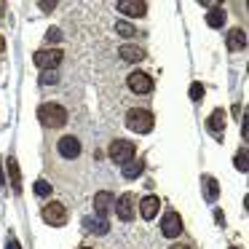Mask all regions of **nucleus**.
<instances>
[{
	"instance_id": "7ed1b4c3",
	"label": "nucleus",
	"mask_w": 249,
	"mask_h": 249,
	"mask_svg": "<svg viewBox=\"0 0 249 249\" xmlns=\"http://www.w3.org/2000/svg\"><path fill=\"white\" fill-rule=\"evenodd\" d=\"M110 158H113L115 163H129V161H134V153H137V147H134V142H129V140H113L110 142Z\"/></svg>"
},
{
	"instance_id": "b1692460",
	"label": "nucleus",
	"mask_w": 249,
	"mask_h": 249,
	"mask_svg": "<svg viewBox=\"0 0 249 249\" xmlns=\"http://www.w3.org/2000/svg\"><path fill=\"white\" fill-rule=\"evenodd\" d=\"M190 99H193V102H201V99H204V86H201V83H193V86H190Z\"/></svg>"
},
{
	"instance_id": "cd10ccee",
	"label": "nucleus",
	"mask_w": 249,
	"mask_h": 249,
	"mask_svg": "<svg viewBox=\"0 0 249 249\" xmlns=\"http://www.w3.org/2000/svg\"><path fill=\"white\" fill-rule=\"evenodd\" d=\"M172 249H193V247H190V244H174Z\"/></svg>"
},
{
	"instance_id": "6ab92c4d",
	"label": "nucleus",
	"mask_w": 249,
	"mask_h": 249,
	"mask_svg": "<svg viewBox=\"0 0 249 249\" xmlns=\"http://www.w3.org/2000/svg\"><path fill=\"white\" fill-rule=\"evenodd\" d=\"M204 190H206V198L209 201H217V196H220V185H217L214 177H204Z\"/></svg>"
},
{
	"instance_id": "dca6fc26",
	"label": "nucleus",
	"mask_w": 249,
	"mask_h": 249,
	"mask_svg": "<svg viewBox=\"0 0 249 249\" xmlns=\"http://www.w3.org/2000/svg\"><path fill=\"white\" fill-rule=\"evenodd\" d=\"M8 174H11V182H14V193H22V174H19L17 158H8Z\"/></svg>"
},
{
	"instance_id": "ddd939ff",
	"label": "nucleus",
	"mask_w": 249,
	"mask_h": 249,
	"mask_svg": "<svg viewBox=\"0 0 249 249\" xmlns=\"http://www.w3.org/2000/svg\"><path fill=\"white\" fill-rule=\"evenodd\" d=\"M206 129H209L212 134H220V131L225 129V110L217 107L214 113L209 115V121H206Z\"/></svg>"
},
{
	"instance_id": "9d476101",
	"label": "nucleus",
	"mask_w": 249,
	"mask_h": 249,
	"mask_svg": "<svg viewBox=\"0 0 249 249\" xmlns=\"http://www.w3.org/2000/svg\"><path fill=\"white\" fill-rule=\"evenodd\" d=\"M113 206H115V196L110 193V190H99V193L94 196V212H97L99 220H105Z\"/></svg>"
},
{
	"instance_id": "c85d7f7f",
	"label": "nucleus",
	"mask_w": 249,
	"mask_h": 249,
	"mask_svg": "<svg viewBox=\"0 0 249 249\" xmlns=\"http://www.w3.org/2000/svg\"><path fill=\"white\" fill-rule=\"evenodd\" d=\"M6 182V177H3V166H0V185Z\"/></svg>"
},
{
	"instance_id": "39448f33",
	"label": "nucleus",
	"mask_w": 249,
	"mask_h": 249,
	"mask_svg": "<svg viewBox=\"0 0 249 249\" xmlns=\"http://www.w3.org/2000/svg\"><path fill=\"white\" fill-rule=\"evenodd\" d=\"M62 59H65V51L62 49H43L35 54V65L40 70H54V67L62 65Z\"/></svg>"
},
{
	"instance_id": "412c9836",
	"label": "nucleus",
	"mask_w": 249,
	"mask_h": 249,
	"mask_svg": "<svg viewBox=\"0 0 249 249\" xmlns=\"http://www.w3.org/2000/svg\"><path fill=\"white\" fill-rule=\"evenodd\" d=\"M115 33L118 35H124V38H134L140 30L134 27V24H129V22H115Z\"/></svg>"
},
{
	"instance_id": "2f4dec72",
	"label": "nucleus",
	"mask_w": 249,
	"mask_h": 249,
	"mask_svg": "<svg viewBox=\"0 0 249 249\" xmlns=\"http://www.w3.org/2000/svg\"><path fill=\"white\" fill-rule=\"evenodd\" d=\"M81 249H89V247H81Z\"/></svg>"
},
{
	"instance_id": "5701e85b",
	"label": "nucleus",
	"mask_w": 249,
	"mask_h": 249,
	"mask_svg": "<svg viewBox=\"0 0 249 249\" xmlns=\"http://www.w3.org/2000/svg\"><path fill=\"white\" fill-rule=\"evenodd\" d=\"M233 163H236L238 172H247V169H249V163H247V150H238V153H236V161H233Z\"/></svg>"
},
{
	"instance_id": "aec40b11",
	"label": "nucleus",
	"mask_w": 249,
	"mask_h": 249,
	"mask_svg": "<svg viewBox=\"0 0 249 249\" xmlns=\"http://www.w3.org/2000/svg\"><path fill=\"white\" fill-rule=\"evenodd\" d=\"M206 24H209V27H222V24H225V11H222V8L209 11L206 14Z\"/></svg>"
},
{
	"instance_id": "4468645a",
	"label": "nucleus",
	"mask_w": 249,
	"mask_h": 249,
	"mask_svg": "<svg viewBox=\"0 0 249 249\" xmlns=\"http://www.w3.org/2000/svg\"><path fill=\"white\" fill-rule=\"evenodd\" d=\"M244 46H247V33H244V30H231V33H228V49L231 51H238V49H244Z\"/></svg>"
},
{
	"instance_id": "0eeeda50",
	"label": "nucleus",
	"mask_w": 249,
	"mask_h": 249,
	"mask_svg": "<svg viewBox=\"0 0 249 249\" xmlns=\"http://www.w3.org/2000/svg\"><path fill=\"white\" fill-rule=\"evenodd\" d=\"M161 233L166 238H177L179 233H182V217L177 214L174 209H169L166 214H163V222H161Z\"/></svg>"
},
{
	"instance_id": "4be33fe9",
	"label": "nucleus",
	"mask_w": 249,
	"mask_h": 249,
	"mask_svg": "<svg viewBox=\"0 0 249 249\" xmlns=\"http://www.w3.org/2000/svg\"><path fill=\"white\" fill-rule=\"evenodd\" d=\"M35 196H40V198L51 196V185L46 182V179H38V182H35Z\"/></svg>"
},
{
	"instance_id": "2eb2a0df",
	"label": "nucleus",
	"mask_w": 249,
	"mask_h": 249,
	"mask_svg": "<svg viewBox=\"0 0 249 249\" xmlns=\"http://www.w3.org/2000/svg\"><path fill=\"white\" fill-rule=\"evenodd\" d=\"M121 56H124L126 62H142V59H145V49L126 43V46H121Z\"/></svg>"
},
{
	"instance_id": "c756f323",
	"label": "nucleus",
	"mask_w": 249,
	"mask_h": 249,
	"mask_svg": "<svg viewBox=\"0 0 249 249\" xmlns=\"http://www.w3.org/2000/svg\"><path fill=\"white\" fill-rule=\"evenodd\" d=\"M3 49H6V40H3V38H0V51H3Z\"/></svg>"
},
{
	"instance_id": "f3484780",
	"label": "nucleus",
	"mask_w": 249,
	"mask_h": 249,
	"mask_svg": "<svg viewBox=\"0 0 249 249\" xmlns=\"http://www.w3.org/2000/svg\"><path fill=\"white\" fill-rule=\"evenodd\" d=\"M83 225H86V231H91V233H97V236H105V233L110 231V225H107V220H83Z\"/></svg>"
},
{
	"instance_id": "f257e3e1",
	"label": "nucleus",
	"mask_w": 249,
	"mask_h": 249,
	"mask_svg": "<svg viewBox=\"0 0 249 249\" xmlns=\"http://www.w3.org/2000/svg\"><path fill=\"white\" fill-rule=\"evenodd\" d=\"M38 118L46 129H59V126L67 124V110L62 105H54V102H46L38 107Z\"/></svg>"
},
{
	"instance_id": "6e6552de",
	"label": "nucleus",
	"mask_w": 249,
	"mask_h": 249,
	"mask_svg": "<svg viewBox=\"0 0 249 249\" xmlns=\"http://www.w3.org/2000/svg\"><path fill=\"white\" fill-rule=\"evenodd\" d=\"M126 83H129V89H131L134 94H150V91H153V78L147 75V72H142V70L131 72Z\"/></svg>"
},
{
	"instance_id": "20e7f679",
	"label": "nucleus",
	"mask_w": 249,
	"mask_h": 249,
	"mask_svg": "<svg viewBox=\"0 0 249 249\" xmlns=\"http://www.w3.org/2000/svg\"><path fill=\"white\" fill-rule=\"evenodd\" d=\"M43 220H46V225H51V228H62L67 222V206L65 204H59V201H51V204H46L43 206Z\"/></svg>"
},
{
	"instance_id": "f8f14e48",
	"label": "nucleus",
	"mask_w": 249,
	"mask_h": 249,
	"mask_svg": "<svg viewBox=\"0 0 249 249\" xmlns=\"http://www.w3.org/2000/svg\"><path fill=\"white\" fill-rule=\"evenodd\" d=\"M158 209H161V201H158L156 196H145V198L140 201V214L145 217V220H153V217L158 214Z\"/></svg>"
},
{
	"instance_id": "f03ea898",
	"label": "nucleus",
	"mask_w": 249,
	"mask_h": 249,
	"mask_svg": "<svg viewBox=\"0 0 249 249\" xmlns=\"http://www.w3.org/2000/svg\"><path fill=\"white\" fill-rule=\"evenodd\" d=\"M126 126H129L131 131H137V134H147V131H153V126H156V118H153L150 110L134 107V110L126 113Z\"/></svg>"
},
{
	"instance_id": "a211bd4d",
	"label": "nucleus",
	"mask_w": 249,
	"mask_h": 249,
	"mask_svg": "<svg viewBox=\"0 0 249 249\" xmlns=\"http://www.w3.org/2000/svg\"><path fill=\"white\" fill-rule=\"evenodd\" d=\"M142 172H145V163H142V161H129V163H124V177H126V179L140 177Z\"/></svg>"
},
{
	"instance_id": "423d86ee",
	"label": "nucleus",
	"mask_w": 249,
	"mask_h": 249,
	"mask_svg": "<svg viewBox=\"0 0 249 249\" xmlns=\"http://www.w3.org/2000/svg\"><path fill=\"white\" fill-rule=\"evenodd\" d=\"M134 206H137V196L134 193L121 196V198L115 201V214H118V220H124V222L134 220Z\"/></svg>"
},
{
	"instance_id": "393cba45",
	"label": "nucleus",
	"mask_w": 249,
	"mask_h": 249,
	"mask_svg": "<svg viewBox=\"0 0 249 249\" xmlns=\"http://www.w3.org/2000/svg\"><path fill=\"white\" fill-rule=\"evenodd\" d=\"M46 38H49L51 43H59V40H62V30H59V27H51V30H49V35H46Z\"/></svg>"
},
{
	"instance_id": "a878e982",
	"label": "nucleus",
	"mask_w": 249,
	"mask_h": 249,
	"mask_svg": "<svg viewBox=\"0 0 249 249\" xmlns=\"http://www.w3.org/2000/svg\"><path fill=\"white\" fill-rule=\"evenodd\" d=\"M38 6L43 8V11H54V8H56V3H54V0H40Z\"/></svg>"
},
{
	"instance_id": "1a4fd4ad",
	"label": "nucleus",
	"mask_w": 249,
	"mask_h": 249,
	"mask_svg": "<svg viewBox=\"0 0 249 249\" xmlns=\"http://www.w3.org/2000/svg\"><path fill=\"white\" fill-rule=\"evenodd\" d=\"M56 150H59L62 158H78V156H81V140H78V137H72V134L59 137Z\"/></svg>"
},
{
	"instance_id": "9b49d317",
	"label": "nucleus",
	"mask_w": 249,
	"mask_h": 249,
	"mask_svg": "<svg viewBox=\"0 0 249 249\" xmlns=\"http://www.w3.org/2000/svg\"><path fill=\"white\" fill-rule=\"evenodd\" d=\"M118 11L126 14V17L140 19V17H145V14H147V3H142V0H121Z\"/></svg>"
},
{
	"instance_id": "7c9ffc66",
	"label": "nucleus",
	"mask_w": 249,
	"mask_h": 249,
	"mask_svg": "<svg viewBox=\"0 0 249 249\" xmlns=\"http://www.w3.org/2000/svg\"><path fill=\"white\" fill-rule=\"evenodd\" d=\"M231 249H238V247H231Z\"/></svg>"
},
{
	"instance_id": "bb28decb",
	"label": "nucleus",
	"mask_w": 249,
	"mask_h": 249,
	"mask_svg": "<svg viewBox=\"0 0 249 249\" xmlns=\"http://www.w3.org/2000/svg\"><path fill=\"white\" fill-rule=\"evenodd\" d=\"M6 249H22V244H19L17 238H8V247Z\"/></svg>"
}]
</instances>
